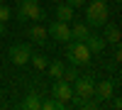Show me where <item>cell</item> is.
Masks as SVG:
<instances>
[{"label":"cell","instance_id":"obj_1","mask_svg":"<svg viewBox=\"0 0 122 110\" xmlns=\"http://www.w3.org/2000/svg\"><path fill=\"white\" fill-rule=\"evenodd\" d=\"M12 15L20 20V22H29V20L44 22V20H49V12L39 5V0H22V3H17V10Z\"/></svg>","mask_w":122,"mask_h":110},{"label":"cell","instance_id":"obj_2","mask_svg":"<svg viewBox=\"0 0 122 110\" xmlns=\"http://www.w3.org/2000/svg\"><path fill=\"white\" fill-rule=\"evenodd\" d=\"M107 15H110V7L105 0H90L86 5V25L88 27H103L107 22Z\"/></svg>","mask_w":122,"mask_h":110},{"label":"cell","instance_id":"obj_3","mask_svg":"<svg viewBox=\"0 0 122 110\" xmlns=\"http://www.w3.org/2000/svg\"><path fill=\"white\" fill-rule=\"evenodd\" d=\"M66 56H68V64H73V66H86L90 64V49L86 47V42H76V39H68L66 42Z\"/></svg>","mask_w":122,"mask_h":110},{"label":"cell","instance_id":"obj_4","mask_svg":"<svg viewBox=\"0 0 122 110\" xmlns=\"http://www.w3.org/2000/svg\"><path fill=\"white\" fill-rule=\"evenodd\" d=\"M7 56L15 66H27L29 64V56H32V47L29 42H20V44H12L7 49Z\"/></svg>","mask_w":122,"mask_h":110},{"label":"cell","instance_id":"obj_5","mask_svg":"<svg viewBox=\"0 0 122 110\" xmlns=\"http://www.w3.org/2000/svg\"><path fill=\"white\" fill-rule=\"evenodd\" d=\"M73 86V95H78V98H93V91H95V78L93 76H76V81L71 83Z\"/></svg>","mask_w":122,"mask_h":110},{"label":"cell","instance_id":"obj_6","mask_svg":"<svg viewBox=\"0 0 122 110\" xmlns=\"http://www.w3.org/2000/svg\"><path fill=\"white\" fill-rule=\"evenodd\" d=\"M46 32H49L51 39H56V42H68V39H71V27H68V22H61V20L49 22Z\"/></svg>","mask_w":122,"mask_h":110},{"label":"cell","instance_id":"obj_7","mask_svg":"<svg viewBox=\"0 0 122 110\" xmlns=\"http://www.w3.org/2000/svg\"><path fill=\"white\" fill-rule=\"evenodd\" d=\"M51 95L61 103H71V95H73V86L66 83L64 78H56V83L51 86Z\"/></svg>","mask_w":122,"mask_h":110},{"label":"cell","instance_id":"obj_8","mask_svg":"<svg viewBox=\"0 0 122 110\" xmlns=\"http://www.w3.org/2000/svg\"><path fill=\"white\" fill-rule=\"evenodd\" d=\"M115 93V81L110 78H103V81H95V91H93V98L100 103V100H110Z\"/></svg>","mask_w":122,"mask_h":110},{"label":"cell","instance_id":"obj_9","mask_svg":"<svg viewBox=\"0 0 122 110\" xmlns=\"http://www.w3.org/2000/svg\"><path fill=\"white\" fill-rule=\"evenodd\" d=\"M54 15H56V20H61V22H71V20L76 17V10H73V7H71L66 0H64V3H56Z\"/></svg>","mask_w":122,"mask_h":110},{"label":"cell","instance_id":"obj_10","mask_svg":"<svg viewBox=\"0 0 122 110\" xmlns=\"http://www.w3.org/2000/svg\"><path fill=\"white\" fill-rule=\"evenodd\" d=\"M27 34H29V42H34V44H44L46 37H49L46 27H42V25H32L27 29Z\"/></svg>","mask_w":122,"mask_h":110},{"label":"cell","instance_id":"obj_11","mask_svg":"<svg viewBox=\"0 0 122 110\" xmlns=\"http://www.w3.org/2000/svg\"><path fill=\"white\" fill-rule=\"evenodd\" d=\"M88 37H90V27L86 22H76L73 27H71V39H76V42H86Z\"/></svg>","mask_w":122,"mask_h":110},{"label":"cell","instance_id":"obj_12","mask_svg":"<svg viewBox=\"0 0 122 110\" xmlns=\"http://www.w3.org/2000/svg\"><path fill=\"white\" fill-rule=\"evenodd\" d=\"M86 47L90 49V54H100V52L107 47V42H105L103 37H98V34H90V37L86 39Z\"/></svg>","mask_w":122,"mask_h":110},{"label":"cell","instance_id":"obj_13","mask_svg":"<svg viewBox=\"0 0 122 110\" xmlns=\"http://www.w3.org/2000/svg\"><path fill=\"white\" fill-rule=\"evenodd\" d=\"M105 27V32H103V39L105 42H110V44H120V27L117 25H103Z\"/></svg>","mask_w":122,"mask_h":110},{"label":"cell","instance_id":"obj_14","mask_svg":"<svg viewBox=\"0 0 122 110\" xmlns=\"http://www.w3.org/2000/svg\"><path fill=\"white\" fill-rule=\"evenodd\" d=\"M39 105H42L39 93H37V91H29L27 98H25V103H22V108H25V110H39Z\"/></svg>","mask_w":122,"mask_h":110},{"label":"cell","instance_id":"obj_15","mask_svg":"<svg viewBox=\"0 0 122 110\" xmlns=\"http://www.w3.org/2000/svg\"><path fill=\"white\" fill-rule=\"evenodd\" d=\"M42 110H64V108H68V103H61V100H56V98L49 93V98L46 100H42V105H39Z\"/></svg>","mask_w":122,"mask_h":110},{"label":"cell","instance_id":"obj_16","mask_svg":"<svg viewBox=\"0 0 122 110\" xmlns=\"http://www.w3.org/2000/svg\"><path fill=\"white\" fill-rule=\"evenodd\" d=\"M29 64H32L37 71H46V66H49V59L44 56V54H34L32 52V56H29Z\"/></svg>","mask_w":122,"mask_h":110},{"label":"cell","instance_id":"obj_17","mask_svg":"<svg viewBox=\"0 0 122 110\" xmlns=\"http://www.w3.org/2000/svg\"><path fill=\"white\" fill-rule=\"evenodd\" d=\"M64 68H66V64H64V61H49L46 71H49V76H51L54 81H56V78H61V76H64Z\"/></svg>","mask_w":122,"mask_h":110},{"label":"cell","instance_id":"obj_18","mask_svg":"<svg viewBox=\"0 0 122 110\" xmlns=\"http://www.w3.org/2000/svg\"><path fill=\"white\" fill-rule=\"evenodd\" d=\"M76 76H78V71H76V66L71 64V68H64V76H61V78H64L66 83H73V81H76Z\"/></svg>","mask_w":122,"mask_h":110},{"label":"cell","instance_id":"obj_19","mask_svg":"<svg viewBox=\"0 0 122 110\" xmlns=\"http://www.w3.org/2000/svg\"><path fill=\"white\" fill-rule=\"evenodd\" d=\"M10 17H12V12H10V7L3 3V5H0V22H5V25H7V22H10Z\"/></svg>","mask_w":122,"mask_h":110},{"label":"cell","instance_id":"obj_20","mask_svg":"<svg viewBox=\"0 0 122 110\" xmlns=\"http://www.w3.org/2000/svg\"><path fill=\"white\" fill-rule=\"evenodd\" d=\"M66 3L73 7V10H78V7H83V5H86V0H66Z\"/></svg>","mask_w":122,"mask_h":110},{"label":"cell","instance_id":"obj_21","mask_svg":"<svg viewBox=\"0 0 122 110\" xmlns=\"http://www.w3.org/2000/svg\"><path fill=\"white\" fill-rule=\"evenodd\" d=\"M110 105H112L115 110H120V108H122V100H120V98H117L115 93H112V100H110Z\"/></svg>","mask_w":122,"mask_h":110},{"label":"cell","instance_id":"obj_22","mask_svg":"<svg viewBox=\"0 0 122 110\" xmlns=\"http://www.w3.org/2000/svg\"><path fill=\"white\" fill-rule=\"evenodd\" d=\"M5 34V22H0V37Z\"/></svg>","mask_w":122,"mask_h":110},{"label":"cell","instance_id":"obj_23","mask_svg":"<svg viewBox=\"0 0 122 110\" xmlns=\"http://www.w3.org/2000/svg\"><path fill=\"white\" fill-rule=\"evenodd\" d=\"M51 3H64V0H51Z\"/></svg>","mask_w":122,"mask_h":110},{"label":"cell","instance_id":"obj_24","mask_svg":"<svg viewBox=\"0 0 122 110\" xmlns=\"http://www.w3.org/2000/svg\"><path fill=\"white\" fill-rule=\"evenodd\" d=\"M15 3H22V0H15Z\"/></svg>","mask_w":122,"mask_h":110},{"label":"cell","instance_id":"obj_25","mask_svg":"<svg viewBox=\"0 0 122 110\" xmlns=\"http://www.w3.org/2000/svg\"><path fill=\"white\" fill-rule=\"evenodd\" d=\"M0 5H3V0H0Z\"/></svg>","mask_w":122,"mask_h":110}]
</instances>
